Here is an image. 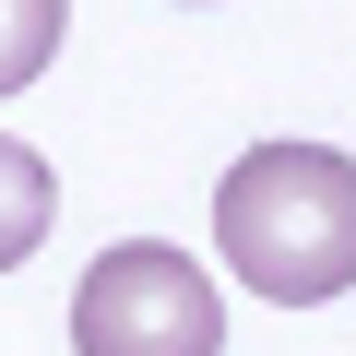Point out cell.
<instances>
[{
	"label": "cell",
	"instance_id": "cell-1",
	"mask_svg": "<svg viewBox=\"0 0 356 356\" xmlns=\"http://www.w3.org/2000/svg\"><path fill=\"white\" fill-rule=\"evenodd\" d=\"M214 250L250 297L321 309L356 285V154L332 143H250L214 191Z\"/></svg>",
	"mask_w": 356,
	"mask_h": 356
},
{
	"label": "cell",
	"instance_id": "cell-2",
	"mask_svg": "<svg viewBox=\"0 0 356 356\" xmlns=\"http://www.w3.org/2000/svg\"><path fill=\"white\" fill-rule=\"evenodd\" d=\"M72 356H226V285L166 238H119L72 285Z\"/></svg>",
	"mask_w": 356,
	"mask_h": 356
},
{
	"label": "cell",
	"instance_id": "cell-3",
	"mask_svg": "<svg viewBox=\"0 0 356 356\" xmlns=\"http://www.w3.org/2000/svg\"><path fill=\"white\" fill-rule=\"evenodd\" d=\"M48 214H60V191H48V154L0 131V273H13V261L48 238Z\"/></svg>",
	"mask_w": 356,
	"mask_h": 356
},
{
	"label": "cell",
	"instance_id": "cell-4",
	"mask_svg": "<svg viewBox=\"0 0 356 356\" xmlns=\"http://www.w3.org/2000/svg\"><path fill=\"white\" fill-rule=\"evenodd\" d=\"M60 24H72V0H0V95H24L60 60Z\"/></svg>",
	"mask_w": 356,
	"mask_h": 356
},
{
	"label": "cell",
	"instance_id": "cell-5",
	"mask_svg": "<svg viewBox=\"0 0 356 356\" xmlns=\"http://www.w3.org/2000/svg\"><path fill=\"white\" fill-rule=\"evenodd\" d=\"M191 13H202V0H191Z\"/></svg>",
	"mask_w": 356,
	"mask_h": 356
}]
</instances>
